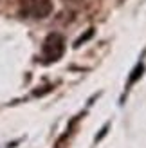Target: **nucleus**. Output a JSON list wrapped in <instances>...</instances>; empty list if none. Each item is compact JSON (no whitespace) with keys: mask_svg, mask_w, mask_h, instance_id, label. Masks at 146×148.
Returning a JSON list of instances; mask_svg holds the SVG:
<instances>
[{"mask_svg":"<svg viewBox=\"0 0 146 148\" xmlns=\"http://www.w3.org/2000/svg\"><path fill=\"white\" fill-rule=\"evenodd\" d=\"M65 53V40L60 33H50L42 45V60L45 63L60 60Z\"/></svg>","mask_w":146,"mask_h":148,"instance_id":"1","label":"nucleus"},{"mask_svg":"<svg viewBox=\"0 0 146 148\" xmlns=\"http://www.w3.org/2000/svg\"><path fill=\"white\" fill-rule=\"evenodd\" d=\"M20 13L27 18H45L53 13L50 0H20Z\"/></svg>","mask_w":146,"mask_h":148,"instance_id":"2","label":"nucleus"}]
</instances>
